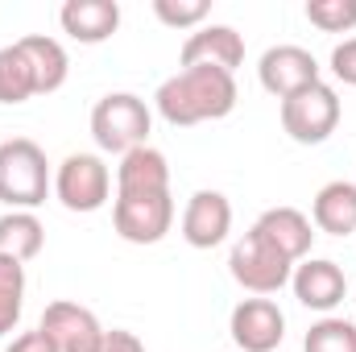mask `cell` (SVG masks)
<instances>
[{
	"label": "cell",
	"instance_id": "obj_23",
	"mask_svg": "<svg viewBox=\"0 0 356 352\" xmlns=\"http://www.w3.org/2000/svg\"><path fill=\"white\" fill-rule=\"evenodd\" d=\"M307 21L323 33H353L356 0H307Z\"/></svg>",
	"mask_w": 356,
	"mask_h": 352
},
{
	"label": "cell",
	"instance_id": "obj_1",
	"mask_svg": "<svg viewBox=\"0 0 356 352\" xmlns=\"http://www.w3.org/2000/svg\"><path fill=\"white\" fill-rule=\"evenodd\" d=\"M236 99H241L236 75L216 71V67H182L154 95L158 116L175 129H191V125H203V120H224L236 108Z\"/></svg>",
	"mask_w": 356,
	"mask_h": 352
},
{
	"label": "cell",
	"instance_id": "obj_8",
	"mask_svg": "<svg viewBox=\"0 0 356 352\" xmlns=\"http://www.w3.org/2000/svg\"><path fill=\"white\" fill-rule=\"evenodd\" d=\"M228 336L241 352H273L286 340V315L273 298H241L232 307Z\"/></svg>",
	"mask_w": 356,
	"mask_h": 352
},
{
	"label": "cell",
	"instance_id": "obj_14",
	"mask_svg": "<svg viewBox=\"0 0 356 352\" xmlns=\"http://www.w3.org/2000/svg\"><path fill=\"white\" fill-rule=\"evenodd\" d=\"M253 228L266 237L286 262H294V265L311 257V245H315V237H319L315 224H311V216L298 211V207H269V211L257 216Z\"/></svg>",
	"mask_w": 356,
	"mask_h": 352
},
{
	"label": "cell",
	"instance_id": "obj_17",
	"mask_svg": "<svg viewBox=\"0 0 356 352\" xmlns=\"http://www.w3.org/2000/svg\"><path fill=\"white\" fill-rule=\"evenodd\" d=\"M311 224L327 237H356V182H323L311 199Z\"/></svg>",
	"mask_w": 356,
	"mask_h": 352
},
{
	"label": "cell",
	"instance_id": "obj_3",
	"mask_svg": "<svg viewBox=\"0 0 356 352\" xmlns=\"http://www.w3.org/2000/svg\"><path fill=\"white\" fill-rule=\"evenodd\" d=\"M149 129H154V112L141 95L133 91H108L95 108H91V137L104 154H129L149 145Z\"/></svg>",
	"mask_w": 356,
	"mask_h": 352
},
{
	"label": "cell",
	"instance_id": "obj_10",
	"mask_svg": "<svg viewBox=\"0 0 356 352\" xmlns=\"http://www.w3.org/2000/svg\"><path fill=\"white\" fill-rule=\"evenodd\" d=\"M290 290H294V298H298L307 311L332 315V311L348 298V278H344L340 265L327 262V257H307V262L294 265Z\"/></svg>",
	"mask_w": 356,
	"mask_h": 352
},
{
	"label": "cell",
	"instance_id": "obj_26",
	"mask_svg": "<svg viewBox=\"0 0 356 352\" xmlns=\"http://www.w3.org/2000/svg\"><path fill=\"white\" fill-rule=\"evenodd\" d=\"M99 352H145V344H141L137 332H129V328H112V332H104Z\"/></svg>",
	"mask_w": 356,
	"mask_h": 352
},
{
	"label": "cell",
	"instance_id": "obj_11",
	"mask_svg": "<svg viewBox=\"0 0 356 352\" xmlns=\"http://www.w3.org/2000/svg\"><path fill=\"white\" fill-rule=\"evenodd\" d=\"M232 232V203L224 191H195L182 207V241L191 249H216Z\"/></svg>",
	"mask_w": 356,
	"mask_h": 352
},
{
	"label": "cell",
	"instance_id": "obj_13",
	"mask_svg": "<svg viewBox=\"0 0 356 352\" xmlns=\"http://www.w3.org/2000/svg\"><path fill=\"white\" fill-rule=\"evenodd\" d=\"M241 63H245V38L232 25H199L195 33H186L178 50V67H216L236 75Z\"/></svg>",
	"mask_w": 356,
	"mask_h": 352
},
{
	"label": "cell",
	"instance_id": "obj_4",
	"mask_svg": "<svg viewBox=\"0 0 356 352\" xmlns=\"http://www.w3.org/2000/svg\"><path fill=\"white\" fill-rule=\"evenodd\" d=\"M277 116H282V133L298 145H323L336 129H340V95L332 83H311V88L294 91L290 99L277 104Z\"/></svg>",
	"mask_w": 356,
	"mask_h": 352
},
{
	"label": "cell",
	"instance_id": "obj_18",
	"mask_svg": "<svg viewBox=\"0 0 356 352\" xmlns=\"http://www.w3.org/2000/svg\"><path fill=\"white\" fill-rule=\"evenodd\" d=\"M17 46H21V54H25L29 67H33L38 95H50V91H58L67 83L71 58H67V46H63L58 38H50V33H29V38H21Z\"/></svg>",
	"mask_w": 356,
	"mask_h": 352
},
{
	"label": "cell",
	"instance_id": "obj_9",
	"mask_svg": "<svg viewBox=\"0 0 356 352\" xmlns=\"http://www.w3.org/2000/svg\"><path fill=\"white\" fill-rule=\"evenodd\" d=\"M257 79H261V88H266L273 99H290L294 91L319 83V63H315L311 50H302V46H294V42L269 46L266 54H261V63H257Z\"/></svg>",
	"mask_w": 356,
	"mask_h": 352
},
{
	"label": "cell",
	"instance_id": "obj_2",
	"mask_svg": "<svg viewBox=\"0 0 356 352\" xmlns=\"http://www.w3.org/2000/svg\"><path fill=\"white\" fill-rule=\"evenodd\" d=\"M54 178L46 150L29 137H8L0 141V203L8 211H33L46 203Z\"/></svg>",
	"mask_w": 356,
	"mask_h": 352
},
{
	"label": "cell",
	"instance_id": "obj_22",
	"mask_svg": "<svg viewBox=\"0 0 356 352\" xmlns=\"http://www.w3.org/2000/svg\"><path fill=\"white\" fill-rule=\"evenodd\" d=\"M302 352H356V323L340 315H323L302 336Z\"/></svg>",
	"mask_w": 356,
	"mask_h": 352
},
{
	"label": "cell",
	"instance_id": "obj_28",
	"mask_svg": "<svg viewBox=\"0 0 356 352\" xmlns=\"http://www.w3.org/2000/svg\"><path fill=\"white\" fill-rule=\"evenodd\" d=\"M353 303H356V294H353Z\"/></svg>",
	"mask_w": 356,
	"mask_h": 352
},
{
	"label": "cell",
	"instance_id": "obj_15",
	"mask_svg": "<svg viewBox=\"0 0 356 352\" xmlns=\"http://www.w3.org/2000/svg\"><path fill=\"white\" fill-rule=\"evenodd\" d=\"M58 25L71 42L99 46L120 29V4L116 0H67L58 8Z\"/></svg>",
	"mask_w": 356,
	"mask_h": 352
},
{
	"label": "cell",
	"instance_id": "obj_12",
	"mask_svg": "<svg viewBox=\"0 0 356 352\" xmlns=\"http://www.w3.org/2000/svg\"><path fill=\"white\" fill-rule=\"evenodd\" d=\"M38 328L50 336V344L58 352H99V344H104L99 319L91 315L88 307L67 303V298L50 303V307L42 311V323H38Z\"/></svg>",
	"mask_w": 356,
	"mask_h": 352
},
{
	"label": "cell",
	"instance_id": "obj_5",
	"mask_svg": "<svg viewBox=\"0 0 356 352\" xmlns=\"http://www.w3.org/2000/svg\"><path fill=\"white\" fill-rule=\"evenodd\" d=\"M228 273L241 290H249L253 298H269L277 294L282 286H290V273H294V262H286L257 228H249L232 253H228Z\"/></svg>",
	"mask_w": 356,
	"mask_h": 352
},
{
	"label": "cell",
	"instance_id": "obj_27",
	"mask_svg": "<svg viewBox=\"0 0 356 352\" xmlns=\"http://www.w3.org/2000/svg\"><path fill=\"white\" fill-rule=\"evenodd\" d=\"M4 352H58L50 344V336L42 332V328H33V332H21V336H13V344Z\"/></svg>",
	"mask_w": 356,
	"mask_h": 352
},
{
	"label": "cell",
	"instance_id": "obj_25",
	"mask_svg": "<svg viewBox=\"0 0 356 352\" xmlns=\"http://www.w3.org/2000/svg\"><path fill=\"white\" fill-rule=\"evenodd\" d=\"M327 67H332V75H336L340 83L356 88V38H344V42H340L336 50H332Z\"/></svg>",
	"mask_w": 356,
	"mask_h": 352
},
{
	"label": "cell",
	"instance_id": "obj_24",
	"mask_svg": "<svg viewBox=\"0 0 356 352\" xmlns=\"http://www.w3.org/2000/svg\"><path fill=\"white\" fill-rule=\"evenodd\" d=\"M154 17L170 29H191L195 33L199 25H207L211 4L207 0H154Z\"/></svg>",
	"mask_w": 356,
	"mask_h": 352
},
{
	"label": "cell",
	"instance_id": "obj_6",
	"mask_svg": "<svg viewBox=\"0 0 356 352\" xmlns=\"http://www.w3.org/2000/svg\"><path fill=\"white\" fill-rule=\"evenodd\" d=\"M54 199L67 211L91 216L112 199V170L99 154H67L54 170Z\"/></svg>",
	"mask_w": 356,
	"mask_h": 352
},
{
	"label": "cell",
	"instance_id": "obj_19",
	"mask_svg": "<svg viewBox=\"0 0 356 352\" xmlns=\"http://www.w3.org/2000/svg\"><path fill=\"white\" fill-rule=\"evenodd\" d=\"M46 245V228L33 211H4L0 216V257L13 262H33Z\"/></svg>",
	"mask_w": 356,
	"mask_h": 352
},
{
	"label": "cell",
	"instance_id": "obj_21",
	"mask_svg": "<svg viewBox=\"0 0 356 352\" xmlns=\"http://www.w3.org/2000/svg\"><path fill=\"white\" fill-rule=\"evenodd\" d=\"M25 311V265L0 257V336H8L21 323Z\"/></svg>",
	"mask_w": 356,
	"mask_h": 352
},
{
	"label": "cell",
	"instance_id": "obj_20",
	"mask_svg": "<svg viewBox=\"0 0 356 352\" xmlns=\"http://www.w3.org/2000/svg\"><path fill=\"white\" fill-rule=\"evenodd\" d=\"M38 95V79L21 46H0V104H25Z\"/></svg>",
	"mask_w": 356,
	"mask_h": 352
},
{
	"label": "cell",
	"instance_id": "obj_16",
	"mask_svg": "<svg viewBox=\"0 0 356 352\" xmlns=\"http://www.w3.org/2000/svg\"><path fill=\"white\" fill-rule=\"evenodd\" d=\"M170 191V162L162 150H129L116 166V195H162Z\"/></svg>",
	"mask_w": 356,
	"mask_h": 352
},
{
	"label": "cell",
	"instance_id": "obj_7",
	"mask_svg": "<svg viewBox=\"0 0 356 352\" xmlns=\"http://www.w3.org/2000/svg\"><path fill=\"white\" fill-rule=\"evenodd\" d=\"M112 228L129 245H158L175 228V199L162 195H116L112 199Z\"/></svg>",
	"mask_w": 356,
	"mask_h": 352
}]
</instances>
